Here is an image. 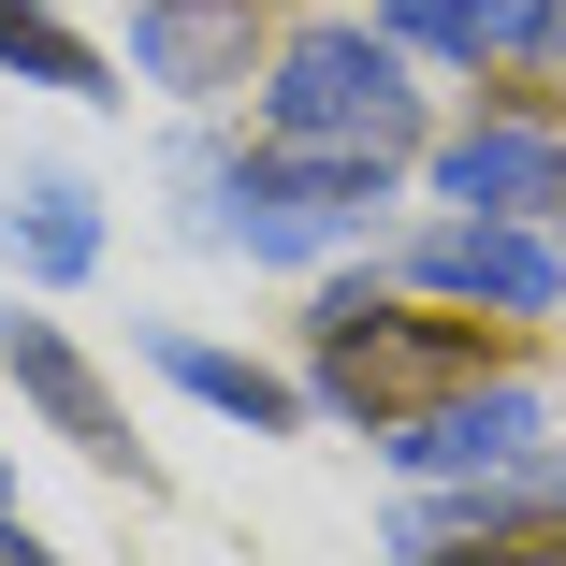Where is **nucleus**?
Wrapping results in <instances>:
<instances>
[{
  "mask_svg": "<svg viewBox=\"0 0 566 566\" xmlns=\"http://www.w3.org/2000/svg\"><path fill=\"white\" fill-rule=\"evenodd\" d=\"M262 132L276 146H334V160H421L436 146V117H421V59L378 30V15H305V30H276V59H262Z\"/></svg>",
  "mask_w": 566,
  "mask_h": 566,
  "instance_id": "obj_2",
  "label": "nucleus"
},
{
  "mask_svg": "<svg viewBox=\"0 0 566 566\" xmlns=\"http://www.w3.org/2000/svg\"><path fill=\"white\" fill-rule=\"evenodd\" d=\"M146 364H160L189 407L248 421V436H305V421H319V392H305V378H276V364H248V349H218V334H175V319H146Z\"/></svg>",
  "mask_w": 566,
  "mask_h": 566,
  "instance_id": "obj_10",
  "label": "nucleus"
},
{
  "mask_svg": "<svg viewBox=\"0 0 566 566\" xmlns=\"http://www.w3.org/2000/svg\"><path fill=\"white\" fill-rule=\"evenodd\" d=\"M378 450H392V480H480V465H523V450H552V392L494 364V378H465V392H436L421 421H392Z\"/></svg>",
  "mask_w": 566,
  "mask_h": 566,
  "instance_id": "obj_8",
  "label": "nucleus"
},
{
  "mask_svg": "<svg viewBox=\"0 0 566 566\" xmlns=\"http://www.w3.org/2000/svg\"><path fill=\"white\" fill-rule=\"evenodd\" d=\"M0 73H15V87H59V102H132L117 59H102L59 0H0Z\"/></svg>",
  "mask_w": 566,
  "mask_h": 566,
  "instance_id": "obj_13",
  "label": "nucleus"
},
{
  "mask_svg": "<svg viewBox=\"0 0 566 566\" xmlns=\"http://www.w3.org/2000/svg\"><path fill=\"white\" fill-rule=\"evenodd\" d=\"M407 291L480 305V319H552L566 305V233L552 218H421L407 233Z\"/></svg>",
  "mask_w": 566,
  "mask_h": 566,
  "instance_id": "obj_5",
  "label": "nucleus"
},
{
  "mask_svg": "<svg viewBox=\"0 0 566 566\" xmlns=\"http://www.w3.org/2000/svg\"><path fill=\"white\" fill-rule=\"evenodd\" d=\"M0 566H59V552H44V537H30L15 509H0Z\"/></svg>",
  "mask_w": 566,
  "mask_h": 566,
  "instance_id": "obj_15",
  "label": "nucleus"
},
{
  "mask_svg": "<svg viewBox=\"0 0 566 566\" xmlns=\"http://www.w3.org/2000/svg\"><path fill=\"white\" fill-rule=\"evenodd\" d=\"M392 566H566V450H523L480 480H407Z\"/></svg>",
  "mask_w": 566,
  "mask_h": 566,
  "instance_id": "obj_4",
  "label": "nucleus"
},
{
  "mask_svg": "<svg viewBox=\"0 0 566 566\" xmlns=\"http://www.w3.org/2000/svg\"><path fill=\"white\" fill-rule=\"evenodd\" d=\"M0 378H15V407H30V421H44L59 450H87L102 480H146V450H132V407L102 392V364L73 349L59 319H30V305L0 319Z\"/></svg>",
  "mask_w": 566,
  "mask_h": 566,
  "instance_id": "obj_7",
  "label": "nucleus"
},
{
  "mask_svg": "<svg viewBox=\"0 0 566 566\" xmlns=\"http://www.w3.org/2000/svg\"><path fill=\"white\" fill-rule=\"evenodd\" d=\"M509 102H523V117L566 102V0H537V30H523V59H509Z\"/></svg>",
  "mask_w": 566,
  "mask_h": 566,
  "instance_id": "obj_14",
  "label": "nucleus"
},
{
  "mask_svg": "<svg viewBox=\"0 0 566 566\" xmlns=\"http://www.w3.org/2000/svg\"><path fill=\"white\" fill-rule=\"evenodd\" d=\"M175 175L203 189V233L218 248H248V262H334V248H364L378 233V203H392V160H334V146H218L189 132Z\"/></svg>",
  "mask_w": 566,
  "mask_h": 566,
  "instance_id": "obj_3",
  "label": "nucleus"
},
{
  "mask_svg": "<svg viewBox=\"0 0 566 566\" xmlns=\"http://www.w3.org/2000/svg\"><path fill=\"white\" fill-rule=\"evenodd\" d=\"M0 509H15V480H0Z\"/></svg>",
  "mask_w": 566,
  "mask_h": 566,
  "instance_id": "obj_16",
  "label": "nucleus"
},
{
  "mask_svg": "<svg viewBox=\"0 0 566 566\" xmlns=\"http://www.w3.org/2000/svg\"><path fill=\"white\" fill-rule=\"evenodd\" d=\"M378 30L436 73H509L523 30H537V0H378Z\"/></svg>",
  "mask_w": 566,
  "mask_h": 566,
  "instance_id": "obj_12",
  "label": "nucleus"
},
{
  "mask_svg": "<svg viewBox=\"0 0 566 566\" xmlns=\"http://www.w3.org/2000/svg\"><path fill=\"white\" fill-rule=\"evenodd\" d=\"M262 0H132V73L160 102H233L262 87Z\"/></svg>",
  "mask_w": 566,
  "mask_h": 566,
  "instance_id": "obj_9",
  "label": "nucleus"
},
{
  "mask_svg": "<svg viewBox=\"0 0 566 566\" xmlns=\"http://www.w3.org/2000/svg\"><path fill=\"white\" fill-rule=\"evenodd\" d=\"M465 378H494V319L480 305H436V291L407 305L392 276H319L305 291V392H319V421L392 436V421H421Z\"/></svg>",
  "mask_w": 566,
  "mask_h": 566,
  "instance_id": "obj_1",
  "label": "nucleus"
},
{
  "mask_svg": "<svg viewBox=\"0 0 566 566\" xmlns=\"http://www.w3.org/2000/svg\"><path fill=\"white\" fill-rule=\"evenodd\" d=\"M421 175H436L450 218H566V132H537L523 102H494V117H465V132H436Z\"/></svg>",
  "mask_w": 566,
  "mask_h": 566,
  "instance_id": "obj_6",
  "label": "nucleus"
},
{
  "mask_svg": "<svg viewBox=\"0 0 566 566\" xmlns=\"http://www.w3.org/2000/svg\"><path fill=\"white\" fill-rule=\"evenodd\" d=\"M0 262H15L30 291H87V276H102V203H87V175H15V203H0Z\"/></svg>",
  "mask_w": 566,
  "mask_h": 566,
  "instance_id": "obj_11",
  "label": "nucleus"
}]
</instances>
